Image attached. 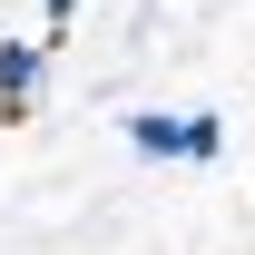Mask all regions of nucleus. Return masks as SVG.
Instances as JSON below:
<instances>
[{"instance_id":"2","label":"nucleus","mask_w":255,"mask_h":255,"mask_svg":"<svg viewBox=\"0 0 255 255\" xmlns=\"http://www.w3.org/2000/svg\"><path fill=\"white\" fill-rule=\"evenodd\" d=\"M39 79H49V39H0V118H30Z\"/></svg>"},{"instance_id":"3","label":"nucleus","mask_w":255,"mask_h":255,"mask_svg":"<svg viewBox=\"0 0 255 255\" xmlns=\"http://www.w3.org/2000/svg\"><path fill=\"white\" fill-rule=\"evenodd\" d=\"M69 20H79V0H49V30H69Z\"/></svg>"},{"instance_id":"1","label":"nucleus","mask_w":255,"mask_h":255,"mask_svg":"<svg viewBox=\"0 0 255 255\" xmlns=\"http://www.w3.org/2000/svg\"><path fill=\"white\" fill-rule=\"evenodd\" d=\"M128 147L157 167H216L226 157V118L216 108H137L128 118Z\"/></svg>"}]
</instances>
